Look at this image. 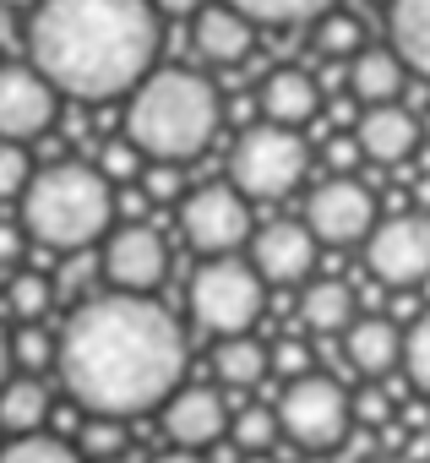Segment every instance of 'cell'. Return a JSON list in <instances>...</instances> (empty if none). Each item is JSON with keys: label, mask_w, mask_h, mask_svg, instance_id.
<instances>
[{"label": "cell", "mask_w": 430, "mask_h": 463, "mask_svg": "<svg viewBox=\"0 0 430 463\" xmlns=\"http://www.w3.org/2000/svg\"><path fill=\"white\" fill-rule=\"evenodd\" d=\"M55 371L88 420H131L180 392L185 333L147 295H93L66 317Z\"/></svg>", "instance_id": "1"}, {"label": "cell", "mask_w": 430, "mask_h": 463, "mask_svg": "<svg viewBox=\"0 0 430 463\" xmlns=\"http://www.w3.org/2000/svg\"><path fill=\"white\" fill-rule=\"evenodd\" d=\"M158 55V17L147 0H44L28 23L33 71L71 99L131 93Z\"/></svg>", "instance_id": "2"}, {"label": "cell", "mask_w": 430, "mask_h": 463, "mask_svg": "<svg viewBox=\"0 0 430 463\" xmlns=\"http://www.w3.org/2000/svg\"><path fill=\"white\" fill-rule=\"evenodd\" d=\"M219 131V93L196 71H158L136 88L126 109V142L153 164H185Z\"/></svg>", "instance_id": "3"}, {"label": "cell", "mask_w": 430, "mask_h": 463, "mask_svg": "<svg viewBox=\"0 0 430 463\" xmlns=\"http://www.w3.org/2000/svg\"><path fill=\"white\" fill-rule=\"evenodd\" d=\"M115 218V191L93 164H50L23 196V229L50 251H88Z\"/></svg>", "instance_id": "4"}, {"label": "cell", "mask_w": 430, "mask_h": 463, "mask_svg": "<svg viewBox=\"0 0 430 463\" xmlns=\"http://www.w3.org/2000/svg\"><path fill=\"white\" fill-rule=\"evenodd\" d=\"M191 311L207 333L224 338H251L257 317H262V273L240 257H219L201 262L191 279Z\"/></svg>", "instance_id": "5"}, {"label": "cell", "mask_w": 430, "mask_h": 463, "mask_svg": "<svg viewBox=\"0 0 430 463\" xmlns=\"http://www.w3.org/2000/svg\"><path fill=\"white\" fill-rule=\"evenodd\" d=\"M305 142L289 131V126H273V120H257L240 131L235 153H229V175H235V191L240 196H289L300 180H305Z\"/></svg>", "instance_id": "6"}, {"label": "cell", "mask_w": 430, "mask_h": 463, "mask_svg": "<svg viewBox=\"0 0 430 463\" xmlns=\"http://www.w3.org/2000/svg\"><path fill=\"white\" fill-rule=\"evenodd\" d=\"M349 414H354L349 392L332 376H316V371L300 376V382H289L284 398H278V425H284V436L300 452H332V447H343L349 441Z\"/></svg>", "instance_id": "7"}, {"label": "cell", "mask_w": 430, "mask_h": 463, "mask_svg": "<svg viewBox=\"0 0 430 463\" xmlns=\"http://www.w3.org/2000/svg\"><path fill=\"white\" fill-rule=\"evenodd\" d=\"M180 229H185V241L196 251H207L212 262L240 251L246 241H257V229H251V207L235 185H196L180 207Z\"/></svg>", "instance_id": "8"}, {"label": "cell", "mask_w": 430, "mask_h": 463, "mask_svg": "<svg viewBox=\"0 0 430 463\" xmlns=\"http://www.w3.org/2000/svg\"><path fill=\"white\" fill-rule=\"evenodd\" d=\"M365 268L387 284V289H414L430 279V218L419 213H397L387 223H376V235L365 241Z\"/></svg>", "instance_id": "9"}, {"label": "cell", "mask_w": 430, "mask_h": 463, "mask_svg": "<svg viewBox=\"0 0 430 463\" xmlns=\"http://www.w3.org/2000/svg\"><path fill=\"white\" fill-rule=\"evenodd\" d=\"M305 229L327 246H354L376 235V196L354 175H332L327 185L311 191L305 202Z\"/></svg>", "instance_id": "10"}, {"label": "cell", "mask_w": 430, "mask_h": 463, "mask_svg": "<svg viewBox=\"0 0 430 463\" xmlns=\"http://www.w3.org/2000/svg\"><path fill=\"white\" fill-rule=\"evenodd\" d=\"M169 273V251L158 241V229L147 223H126L104 246V279L115 284V295H153Z\"/></svg>", "instance_id": "11"}, {"label": "cell", "mask_w": 430, "mask_h": 463, "mask_svg": "<svg viewBox=\"0 0 430 463\" xmlns=\"http://www.w3.org/2000/svg\"><path fill=\"white\" fill-rule=\"evenodd\" d=\"M55 126V88L33 66H0V142H28Z\"/></svg>", "instance_id": "12"}, {"label": "cell", "mask_w": 430, "mask_h": 463, "mask_svg": "<svg viewBox=\"0 0 430 463\" xmlns=\"http://www.w3.org/2000/svg\"><path fill=\"white\" fill-rule=\"evenodd\" d=\"M164 436L169 447H185V452H201L212 441L229 436V414H224V398L212 387H180L164 409Z\"/></svg>", "instance_id": "13"}, {"label": "cell", "mask_w": 430, "mask_h": 463, "mask_svg": "<svg viewBox=\"0 0 430 463\" xmlns=\"http://www.w3.org/2000/svg\"><path fill=\"white\" fill-rule=\"evenodd\" d=\"M251 268L267 284H300L316 268V235L305 223H267L251 241Z\"/></svg>", "instance_id": "14"}, {"label": "cell", "mask_w": 430, "mask_h": 463, "mask_svg": "<svg viewBox=\"0 0 430 463\" xmlns=\"http://www.w3.org/2000/svg\"><path fill=\"white\" fill-rule=\"evenodd\" d=\"M419 120L403 109V104H376V109H365L360 115V147H365V158H376V164H408L414 158V147H419Z\"/></svg>", "instance_id": "15"}, {"label": "cell", "mask_w": 430, "mask_h": 463, "mask_svg": "<svg viewBox=\"0 0 430 463\" xmlns=\"http://www.w3.org/2000/svg\"><path fill=\"white\" fill-rule=\"evenodd\" d=\"M322 109V88H316V77L311 71H294V66H284V71H273L267 82H262V120H273V126H305L311 115Z\"/></svg>", "instance_id": "16"}, {"label": "cell", "mask_w": 430, "mask_h": 463, "mask_svg": "<svg viewBox=\"0 0 430 463\" xmlns=\"http://www.w3.org/2000/svg\"><path fill=\"white\" fill-rule=\"evenodd\" d=\"M251 44H257V28H251V17H240L235 6H201V17H196V50L207 55V61H219V66H235V61H246L251 55Z\"/></svg>", "instance_id": "17"}, {"label": "cell", "mask_w": 430, "mask_h": 463, "mask_svg": "<svg viewBox=\"0 0 430 463\" xmlns=\"http://www.w3.org/2000/svg\"><path fill=\"white\" fill-rule=\"evenodd\" d=\"M343 360H349L360 376H387V371L403 360V338H397V327H392L387 317H365V322L349 327Z\"/></svg>", "instance_id": "18"}, {"label": "cell", "mask_w": 430, "mask_h": 463, "mask_svg": "<svg viewBox=\"0 0 430 463\" xmlns=\"http://www.w3.org/2000/svg\"><path fill=\"white\" fill-rule=\"evenodd\" d=\"M387 28H392L397 61H403L414 77L430 82V0H392Z\"/></svg>", "instance_id": "19"}, {"label": "cell", "mask_w": 430, "mask_h": 463, "mask_svg": "<svg viewBox=\"0 0 430 463\" xmlns=\"http://www.w3.org/2000/svg\"><path fill=\"white\" fill-rule=\"evenodd\" d=\"M403 61H397V50H360L354 55V66H349V93L360 99V104H392L397 93H403Z\"/></svg>", "instance_id": "20"}, {"label": "cell", "mask_w": 430, "mask_h": 463, "mask_svg": "<svg viewBox=\"0 0 430 463\" xmlns=\"http://www.w3.org/2000/svg\"><path fill=\"white\" fill-rule=\"evenodd\" d=\"M50 420V387L39 376H12L0 392V430L12 436H39Z\"/></svg>", "instance_id": "21"}, {"label": "cell", "mask_w": 430, "mask_h": 463, "mask_svg": "<svg viewBox=\"0 0 430 463\" xmlns=\"http://www.w3.org/2000/svg\"><path fill=\"white\" fill-rule=\"evenodd\" d=\"M300 322L311 333H349L354 327V289L343 279H316L300 295Z\"/></svg>", "instance_id": "22"}, {"label": "cell", "mask_w": 430, "mask_h": 463, "mask_svg": "<svg viewBox=\"0 0 430 463\" xmlns=\"http://www.w3.org/2000/svg\"><path fill=\"white\" fill-rule=\"evenodd\" d=\"M273 365V349H262L257 338H224L212 349V371H219L224 387H257Z\"/></svg>", "instance_id": "23"}, {"label": "cell", "mask_w": 430, "mask_h": 463, "mask_svg": "<svg viewBox=\"0 0 430 463\" xmlns=\"http://www.w3.org/2000/svg\"><path fill=\"white\" fill-rule=\"evenodd\" d=\"M278 436H284V425H278V409H262V403H251V409H240V414L229 420V441H235V452H240V458H267Z\"/></svg>", "instance_id": "24"}, {"label": "cell", "mask_w": 430, "mask_h": 463, "mask_svg": "<svg viewBox=\"0 0 430 463\" xmlns=\"http://www.w3.org/2000/svg\"><path fill=\"white\" fill-rule=\"evenodd\" d=\"M0 463H82V452L61 436H12L6 447H0Z\"/></svg>", "instance_id": "25"}, {"label": "cell", "mask_w": 430, "mask_h": 463, "mask_svg": "<svg viewBox=\"0 0 430 463\" xmlns=\"http://www.w3.org/2000/svg\"><path fill=\"white\" fill-rule=\"evenodd\" d=\"M50 300H55V284L44 279V273H17L12 284H6V306H12V317L28 327V322H39L44 311H50Z\"/></svg>", "instance_id": "26"}, {"label": "cell", "mask_w": 430, "mask_h": 463, "mask_svg": "<svg viewBox=\"0 0 430 463\" xmlns=\"http://www.w3.org/2000/svg\"><path fill=\"white\" fill-rule=\"evenodd\" d=\"M12 360L23 365V376H39V371H50L61 360V338H50L39 322H28V327L12 333Z\"/></svg>", "instance_id": "27"}, {"label": "cell", "mask_w": 430, "mask_h": 463, "mask_svg": "<svg viewBox=\"0 0 430 463\" xmlns=\"http://www.w3.org/2000/svg\"><path fill=\"white\" fill-rule=\"evenodd\" d=\"M224 6H235L251 23H305V17L327 12L332 0H224Z\"/></svg>", "instance_id": "28"}, {"label": "cell", "mask_w": 430, "mask_h": 463, "mask_svg": "<svg viewBox=\"0 0 430 463\" xmlns=\"http://www.w3.org/2000/svg\"><path fill=\"white\" fill-rule=\"evenodd\" d=\"M403 371H408V387L430 403V311L408 327V338H403Z\"/></svg>", "instance_id": "29"}, {"label": "cell", "mask_w": 430, "mask_h": 463, "mask_svg": "<svg viewBox=\"0 0 430 463\" xmlns=\"http://www.w3.org/2000/svg\"><path fill=\"white\" fill-rule=\"evenodd\" d=\"M77 452L93 458V463H115V458L126 452V430H120V420H88V425L77 430Z\"/></svg>", "instance_id": "30"}, {"label": "cell", "mask_w": 430, "mask_h": 463, "mask_svg": "<svg viewBox=\"0 0 430 463\" xmlns=\"http://www.w3.org/2000/svg\"><path fill=\"white\" fill-rule=\"evenodd\" d=\"M316 50H322L327 61H338V55H354V50H360V23H354L349 12H332V17H322V28H316Z\"/></svg>", "instance_id": "31"}, {"label": "cell", "mask_w": 430, "mask_h": 463, "mask_svg": "<svg viewBox=\"0 0 430 463\" xmlns=\"http://www.w3.org/2000/svg\"><path fill=\"white\" fill-rule=\"evenodd\" d=\"M33 185V164L23 142H0V196H28Z\"/></svg>", "instance_id": "32"}, {"label": "cell", "mask_w": 430, "mask_h": 463, "mask_svg": "<svg viewBox=\"0 0 430 463\" xmlns=\"http://www.w3.org/2000/svg\"><path fill=\"white\" fill-rule=\"evenodd\" d=\"M273 371H284V387H289V382H300V376H311V344L284 338V344L273 349Z\"/></svg>", "instance_id": "33"}, {"label": "cell", "mask_w": 430, "mask_h": 463, "mask_svg": "<svg viewBox=\"0 0 430 463\" xmlns=\"http://www.w3.org/2000/svg\"><path fill=\"white\" fill-rule=\"evenodd\" d=\"M136 158H142L136 142H109V147L98 153V175H104V180H131V175H136Z\"/></svg>", "instance_id": "34"}, {"label": "cell", "mask_w": 430, "mask_h": 463, "mask_svg": "<svg viewBox=\"0 0 430 463\" xmlns=\"http://www.w3.org/2000/svg\"><path fill=\"white\" fill-rule=\"evenodd\" d=\"M142 196H147V202L180 196V164H153V169L142 175Z\"/></svg>", "instance_id": "35"}, {"label": "cell", "mask_w": 430, "mask_h": 463, "mask_svg": "<svg viewBox=\"0 0 430 463\" xmlns=\"http://www.w3.org/2000/svg\"><path fill=\"white\" fill-rule=\"evenodd\" d=\"M360 158H365V147H360V137H332V142H327V164H332L338 175H349V169H354Z\"/></svg>", "instance_id": "36"}, {"label": "cell", "mask_w": 430, "mask_h": 463, "mask_svg": "<svg viewBox=\"0 0 430 463\" xmlns=\"http://www.w3.org/2000/svg\"><path fill=\"white\" fill-rule=\"evenodd\" d=\"M23 235H28V229H17V223H0V268H12V262L23 257V246H28Z\"/></svg>", "instance_id": "37"}, {"label": "cell", "mask_w": 430, "mask_h": 463, "mask_svg": "<svg viewBox=\"0 0 430 463\" xmlns=\"http://www.w3.org/2000/svg\"><path fill=\"white\" fill-rule=\"evenodd\" d=\"M153 463H207L201 452H185V447H169V452H158Z\"/></svg>", "instance_id": "38"}, {"label": "cell", "mask_w": 430, "mask_h": 463, "mask_svg": "<svg viewBox=\"0 0 430 463\" xmlns=\"http://www.w3.org/2000/svg\"><path fill=\"white\" fill-rule=\"evenodd\" d=\"M153 6H158V12H169V17H185V12H196V6H201V0H153Z\"/></svg>", "instance_id": "39"}, {"label": "cell", "mask_w": 430, "mask_h": 463, "mask_svg": "<svg viewBox=\"0 0 430 463\" xmlns=\"http://www.w3.org/2000/svg\"><path fill=\"white\" fill-rule=\"evenodd\" d=\"M6 360H12V344H6V333H0V392H6V382H12L6 376Z\"/></svg>", "instance_id": "40"}, {"label": "cell", "mask_w": 430, "mask_h": 463, "mask_svg": "<svg viewBox=\"0 0 430 463\" xmlns=\"http://www.w3.org/2000/svg\"><path fill=\"white\" fill-rule=\"evenodd\" d=\"M365 463H408V458H397V452H376V458H365Z\"/></svg>", "instance_id": "41"}, {"label": "cell", "mask_w": 430, "mask_h": 463, "mask_svg": "<svg viewBox=\"0 0 430 463\" xmlns=\"http://www.w3.org/2000/svg\"><path fill=\"white\" fill-rule=\"evenodd\" d=\"M6 6H44V0H6Z\"/></svg>", "instance_id": "42"}, {"label": "cell", "mask_w": 430, "mask_h": 463, "mask_svg": "<svg viewBox=\"0 0 430 463\" xmlns=\"http://www.w3.org/2000/svg\"><path fill=\"white\" fill-rule=\"evenodd\" d=\"M246 463H273V452H267V458H246Z\"/></svg>", "instance_id": "43"}, {"label": "cell", "mask_w": 430, "mask_h": 463, "mask_svg": "<svg viewBox=\"0 0 430 463\" xmlns=\"http://www.w3.org/2000/svg\"><path fill=\"white\" fill-rule=\"evenodd\" d=\"M425 137H430V109H425Z\"/></svg>", "instance_id": "44"}, {"label": "cell", "mask_w": 430, "mask_h": 463, "mask_svg": "<svg viewBox=\"0 0 430 463\" xmlns=\"http://www.w3.org/2000/svg\"><path fill=\"white\" fill-rule=\"evenodd\" d=\"M115 463H120V458H115Z\"/></svg>", "instance_id": "45"}]
</instances>
